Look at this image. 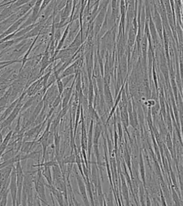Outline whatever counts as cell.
<instances>
[{
    "label": "cell",
    "mask_w": 183,
    "mask_h": 206,
    "mask_svg": "<svg viewBox=\"0 0 183 206\" xmlns=\"http://www.w3.org/2000/svg\"><path fill=\"white\" fill-rule=\"evenodd\" d=\"M25 95H26V92H24L22 94V95L19 97V101H18V103L15 106V108H14L11 114L5 119V120H3L1 123H0V128L2 129V131L4 129H6V128L10 127V126L11 125V123L13 122V121L17 118L18 114H19L20 111H21V108L23 105L22 100L24 99Z\"/></svg>",
    "instance_id": "6da1fadb"
},
{
    "label": "cell",
    "mask_w": 183,
    "mask_h": 206,
    "mask_svg": "<svg viewBox=\"0 0 183 206\" xmlns=\"http://www.w3.org/2000/svg\"><path fill=\"white\" fill-rule=\"evenodd\" d=\"M17 174V205H20L22 203V192L23 182H24V173L21 164V160L16 162L15 166Z\"/></svg>",
    "instance_id": "7a4b0ae2"
},
{
    "label": "cell",
    "mask_w": 183,
    "mask_h": 206,
    "mask_svg": "<svg viewBox=\"0 0 183 206\" xmlns=\"http://www.w3.org/2000/svg\"><path fill=\"white\" fill-rule=\"evenodd\" d=\"M10 193L11 194V200H12V205L14 206L17 205V174L16 170L14 165L10 175Z\"/></svg>",
    "instance_id": "3957f363"
},
{
    "label": "cell",
    "mask_w": 183,
    "mask_h": 206,
    "mask_svg": "<svg viewBox=\"0 0 183 206\" xmlns=\"http://www.w3.org/2000/svg\"><path fill=\"white\" fill-rule=\"evenodd\" d=\"M76 178H77V184H78L79 192L82 195V199H83L84 204H85L86 205H90V203H89L88 198H87V195L85 185H84L83 180H82L81 177H80V176L78 175V173H77V172H76Z\"/></svg>",
    "instance_id": "277c9868"
},
{
    "label": "cell",
    "mask_w": 183,
    "mask_h": 206,
    "mask_svg": "<svg viewBox=\"0 0 183 206\" xmlns=\"http://www.w3.org/2000/svg\"><path fill=\"white\" fill-rule=\"evenodd\" d=\"M39 168H43L42 170V175L44 176L45 179L47 180L48 184L49 185H53V180H52V173L51 170V167L49 166H42V167H39Z\"/></svg>",
    "instance_id": "5b68a950"
},
{
    "label": "cell",
    "mask_w": 183,
    "mask_h": 206,
    "mask_svg": "<svg viewBox=\"0 0 183 206\" xmlns=\"http://www.w3.org/2000/svg\"><path fill=\"white\" fill-rule=\"evenodd\" d=\"M12 134H13V131H12V130H10V131L7 134H6V137H4V139H3V142H2L1 145H0V158H1L2 154H3V153L5 152L6 149H7L8 145H9V143H10V142L11 140Z\"/></svg>",
    "instance_id": "8992f818"
},
{
    "label": "cell",
    "mask_w": 183,
    "mask_h": 206,
    "mask_svg": "<svg viewBox=\"0 0 183 206\" xmlns=\"http://www.w3.org/2000/svg\"><path fill=\"white\" fill-rule=\"evenodd\" d=\"M36 143L34 140L30 141H23V143L22 144L21 148H20V150H21L22 153H24V154H28V153L30 152V151L33 148L34 145H35Z\"/></svg>",
    "instance_id": "52a82bcc"
},
{
    "label": "cell",
    "mask_w": 183,
    "mask_h": 206,
    "mask_svg": "<svg viewBox=\"0 0 183 206\" xmlns=\"http://www.w3.org/2000/svg\"><path fill=\"white\" fill-rule=\"evenodd\" d=\"M75 160H76V155L73 154V152H72L70 156L62 159V165H65V164H73L75 162Z\"/></svg>",
    "instance_id": "ba28073f"
},
{
    "label": "cell",
    "mask_w": 183,
    "mask_h": 206,
    "mask_svg": "<svg viewBox=\"0 0 183 206\" xmlns=\"http://www.w3.org/2000/svg\"><path fill=\"white\" fill-rule=\"evenodd\" d=\"M56 82H57V88L59 92V95H61L62 94L64 90H65V86H64L62 80L60 77H58L56 78Z\"/></svg>",
    "instance_id": "9c48e42d"
},
{
    "label": "cell",
    "mask_w": 183,
    "mask_h": 206,
    "mask_svg": "<svg viewBox=\"0 0 183 206\" xmlns=\"http://www.w3.org/2000/svg\"><path fill=\"white\" fill-rule=\"evenodd\" d=\"M9 193H10V189H7L4 192V194L2 195L1 200H0V205L6 206V204H7V198Z\"/></svg>",
    "instance_id": "30bf717a"
},
{
    "label": "cell",
    "mask_w": 183,
    "mask_h": 206,
    "mask_svg": "<svg viewBox=\"0 0 183 206\" xmlns=\"http://www.w3.org/2000/svg\"><path fill=\"white\" fill-rule=\"evenodd\" d=\"M100 133H101V127L99 125H97L95 127V137H94V143L95 145H97L98 139L100 136Z\"/></svg>",
    "instance_id": "8fae6325"
},
{
    "label": "cell",
    "mask_w": 183,
    "mask_h": 206,
    "mask_svg": "<svg viewBox=\"0 0 183 206\" xmlns=\"http://www.w3.org/2000/svg\"><path fill=\"white\" fill-rule=\"evenodd\" d=\"M52 0H43V2L42 4V6H41V8H40V11H42L44 9H45L47 6L49 5V2H51Z\"/></svg>",
    "instance_id": "7c38bea8"
},
{
    "label": "cell",
    "mask_w": 183,
    "mask_h": 206,
    "mask_svg": "<svg viewBox=\"0 0 183 206\" xmlns=\"http://www.w3.org/2000/svg\"><path fill=\"white\" fill-rule=\"evenodd\" d=\"M3 135H2V129L0 128V145H1V144L2 143V142H3Z\"/></svg>",
    "instance_id": "4fadbf2b"
}]
</instances>
